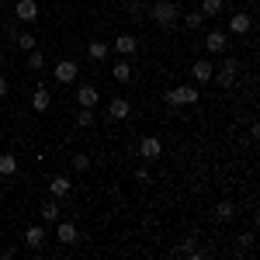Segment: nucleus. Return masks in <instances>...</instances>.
<instances>
[{
  "mask_svg": "<svg viewBox=\"0 0 260 260\" xmlns=\"http://www.w3.org/2000/svg\"><path fill=\"white\" fill-rule=\"evenodd\" d=\"M56 240H59L62 246H70V243L80 240V233H77V225H73V222H59V229H56Z\"/></svg>",
  "mask_w": 260,
  "mask_h": 260,
  "instance_id": "9b49d317",
  "label": "nucleus"
},
{
  "mask_svg": "<svg viewBox=\"0 0 260 260\" xmlns=\"http://www.w3.org/2000/svg\"><path fill=\"white\" fill-rule=\"evenodd\" d=\"M250 28H253V18H250L246 11H240V14L229 18V35H246Z\"/></svg>",
  "mask_w": 260,
  "mask_h": 260,
  "instance_id": "6e6552de",
  "label": "nucleus"
},
{
  "mask_svg": "<svg viewBox=\"0 0 260 260\" xmlns=\"http://www.w3.org/2000/svg\"><path fill=\"white\" fill-rule=\"evenodd\" d=\"M139 49V39H132V35H118L115 39V52H121V56H132Z\"/></svg>",
  "mask_w": 260,
  "mask_h": 260,
  "instance_id": "dca6fc26",
  "label": "nucleus"
},
{
  "mask_svg": "<svg viewBox=\"0 0 260 260\" xmlns=\"http://www.w3.org/2000/svg\"><path fill=\"white\" fill-rule=\"evenodd\" d=\"M163 98H167V104H170V108H184V104H198L201 94H198V87H191V83H180V87H170Z\"/></svg>",
  "mask_w": 260,
  "mask_h": 260,
  "instance_id": "f03ea898",
  "label": "nucleus"
},
{
  "mask_svg": "<svg viewBox=\"0 0 260 260\" xmlns=\"http://www.w3.org/2000/svg\"><path fill=\"white\" fill-rule=\"evenodd\" d=\"M87 167H90V160H87L83 153H77V156H73V170H77V174H83Z\"/></svg>",
  "mask_w": 260,
  "mask_h": 260,
  "instance_id": "cd10ccee",
  "label": "nucleus"
},
{
  "mask_svg": "<svg viewBox=\"0 0 260 260\" xmlns=\"http://www.w3.org/2000/svg\"><path fill=\"white\" fill-rule=\"evenodd\" d=\"M136 180H139V184H149L153 177H149V170H146V167H139V170H136Z\"/></svg>",
  "mask_w": 260,
  "mask_h": 260,
  "instance_id": "c756f323",
  "label": "nucleus"
},
{
  "mask_svg": "<svg viewBox=\"0 0 260 260\" xmlns=\"http://www.w3.org/2000/svg\"><path fill=\"white\" fill-rule=\"evenodd\" d=\"M205 49H208L212 56H222V52L229 49V31H212V35L205 39Z\"/></svg>",
  "mask_w": 260,
  "mask_h": 260,
  "instance_id": "423d86ee",
  "label": "nucleus"
},
{
  "mask_svg": "<svg viewBox=\"0 0 260 260\" xmlns=\"http://www.w3.org/2000/svg\"><path fill=\"white\" fill-rule=\"evenodd\" d=\"M42 66H45V56H42L39 49H31V52H28V70H35V73H39Z\"/></svg>",
  "mask_w": 260,
  "mask_h": 260,
  "instance_id": "a878e982",
  "label": "nucleus"
},
{
  "mask_svg": "<svg viewBox=\"0 0 260 260\" xmlns=\"http://www.w3.org/2000/svg\"><path fill=\"white\" fill-rule=\"evenodd\" d=\"M250 246H253V233H240V243H236V257H243Z\"/></svg>",
  "mask_w": 260,
  "mask_h": 260,
  "instance_id": "bb28decb",
  "label": "nucleus"
},
{
  "mask_svg": "<svg viewBox=\"0 0 260 260\" xmlns=\"http://www.w3.org/2000/svg\"><path fill=\"white\" fill-rule=\"evenodd\" d=\"M139 156L146 163H149V160H160V156H163V142L156 139V136H146V139L139 142Z\"/></svg>",
  "mask_w": 260,
  "mask_h": 260,
  "instance_id": "20e7f679",
  "label": "nucleus"
},
{
  "mask_svg": "<svg viewBox=\"0 0 260 260\" xmlns=\"http://www.w3.org/2000/svg\"><path fill=\"white\" fill-rule=\"evenodd\" d=\"M0 98H7V80L0 77Z\"/></svg>",
  "mask_w": 260,
  "mask_h": 260,
  "instance_id": "7c9ffc66",
  "label": "nucleus"
},
{
  "mask_svg": "<svg viewBox=\"0 0 260 260\" xmlns=\"http://www.w3.org/2000/svg\"><path fill=\"white\" fill-rule=\"evenodd\" d=\"M215 219L219 222H233L236 219V205H233V201H219V205H215Z\"/></svg>",
  "mask_w": 260,
  "mask_h": 260,
  "instance_id": "6ab92c4d",
  "label": "nucleus"
},
{
  "mask_svg": "<svg viewBox=\"0 0 260 260\" xmlns=\"http://www.w3.org/2000/svg\"><path fill=\"white\" fill-rule=\"evenodd\" d=\"M52 73H56V80H59V83H73V80H77V73H80V66H77L73 59H59Z\"/></svg>",
  "mask_w": 260,
  "mask_h": 260,
  "instance_id": "39448f33",
  "label": "nucleus"
},
{
  "mask_svg": "<svg viewBox=\"0 0 260 260\" xmlns=\"http://www.w3.org/2000/svg\"><path fill=\"white\" fill-rule=\"evenodd\" d=\"M111 77H115L118 83H128V80H132V66H128V59L115 62V70H111Z\"/></svg>",
  "mask_w": 260,
  "mask_h": 260,
  "instance_id": "412c9836",
  "label": "nucleus"
},
{
  "mask_svg": "<svg viewBox=\"0 0 260 260\" xmlns=\"http://www.w3.org/2000/svg\"><path fill=\"white\" fill-rule=\"evenodd\" d=\"M0 4H4V0H0Z\"/></svg>",
  "mask_w": 260,
  "mask_h": 260,
  "instance_id": "473e14b6",
  "label": "nucleus"
},
{
  "mask_svg": "<svg viewBox=\"0 0 260 260\" xmlns=\"http://www.w3.org/2000/svg\"><path fill=\"white\" fill-rule=\"evenodd\" d=\"M24 243H28L31 250H42V243H45V225H28V229H24Z\"/></svg>",
  "mask_w": 260,
  "mask_h": 260,
  "instance_id": "f8f14e48",
  "label": "nucleus"
},
{
  "mask_svg": "<svg viewBox=\"0 0 260 260\" xmlns=\"http://www.w3.org/2000/svg\"><path fill=\"white\" fill-rule=\"evenodd\" d=\"M94 121H98V115H94V108H80V115H77V125H80V128H90Z\"/></svg>",
  "mask_w": 260,
  "mask_h": 260,
  "instance_id": "393cba45",
  "label": "nucleus"
},
{
  "mask_svg": "<svg viewBox=\"0 0 260 260\" xmlns=\"http://www.w3.org/2000/svg\"><path fill=\"white\" fill-rule=\"evenodd\" d=\"M149 18L156 21L160 28H174L180 21V7L174 4V0H156L153 7H149Z\"/></svg>",
  "mask_w": 260,
  "mask_h": 260,
  "instance_id": "f257e3e1",
  "label": "nucleus"
},
{
  "mask_svg": "<svg viewBox=\"0 0 260 260\" xmlns=\"http://www.w3.org/2000/svg\"><path fill=\"white\" fill-rule=\"evenodd\" d=\"M205 18H215V14H222V0H201V7H198Z\"/></svg>",
  "mask_w": 260,
  "mask_h": 260,
  "instance_id": "4be33fe9",
  "label": "nucleus"
},
{
  "mask_svg": "<svg viewBox=\"0 0 260 260\" xmlns=\"http://www.w3.org/2000/svg\"><path fill=\"white\" fill-rule=\"evenodd\" d=\"M108 115L115 121H125L128 115H132V104H128V98H111L108 101Z\"/></svg>",
  "mask_w": 260,
  "mask_h": 260,
  "instance_id": "0eeeda50",
  "label": "nucleus"
},
{
  "mask_svg": "<svg viewBox=\"0 0 260 260\" xmlns=\"http://www.w3.org/2000/svg\"><path fill=\"white\" fill-rule=\"evenodd\" d=\"M39 18V4L35 0H18V21H35Z\"/></svg>",
  "mask_w": 260,
  "mask_h": 260,
  "instance_id": "2eb2a0df",
  "label": "nucleus"
},
{
  "mask_svg": "<svg viewBox=\"0 0 260 260\" xmlns=\"http://www.w3.org/2000/svg\"><path fill=\"white\" fill-rule=\"evenodd\" d=\"M18 174V156L14 153H0V177H14Z\"/></svg>",
  "mask_w": 260,
  "mask_h": 260,
  "instance_id": "f3484780",
  "label": "nucleus"
},
{
  "mask_svg": "<svg viewBox=\"0 0 260 260\" xmlns=\"http://www.w3.org/2000/svg\"><path fill=\"white\" fill-rule=\"evenodd\" d=\"M191 73H194V80H198V83H208V80H212V73H215V66H212V59H198L194 66H191Z\"/></svg>",
  "mask_w": 260,
  "mask_h": 260,
  "instance_id": "ddd939ff",
  "label": "nucleus"
},
{
  "mask_svg": "<svg viewBox=\"0 0 260 260\" xmlns=\"http://www.w3.org/2000/svg\"><path fill=\"white\" fill-rule=\"evenodd\" d=\"M236 73H240V62H236V59H225L212 77L219 80V87H233V83H236Z\"/></svg>",
  "mask_w": 260,
  "mask_h": 260,
  "instance_id": "7ed1b4c3",
  "label": "nucleus"
},
{
  "mask_svg": "<svg viewBox=\"0 0 260 260\" xmlns=\"http://www.w3.org/2000/svg\"><path fill=\"white\" fill-rule=\"evenodd\" d=\"M180 18H184V28H191V31H194V28H201L205 14H201V11H187V14H180Z\"/></svg>",
  "mask_w": 260,
  "mask_h": 260,
  "instance_id": "5701e85b",
  "label": "nucleus"
},
{
  "mask_svg": "<svg viewBox=\"0 0 260 260\" xmlns=\"http://www.w3.org/2000/svg\"><path fill=\"white\" fill-rule=\"evenodd\" d=\"M49 191H52V198H62V194H70V191H73V180L59 174V177L49 180Z\"/></svg>",
  "mask_w": 260,
  "mask_h": 260,
  "instance_id": "4468645a",
  "label": "nucleus"
},
{
  "mask_svg": "<svg viewBox=\"0 0 260 260\" xmlns=\"http://www.w3.org/2000/svg\"><path fill=\"white\" fill-rule=\"evenodd\" d=\"M77 101H80V108H98V87H90V83H83V87H77Z\"/></svg>",
  "mask_w": 260,
  "mask_h": 260,
  "instance_id": "1a4fd4ad",
  "label": "nucleus"
},
{
  "mask_svg": "<svg viewBox=\"0 0 260 260\" xmlns=\"http://www.w3.org/2000/svg\"><path fill=\"white\" fill-rule=\"evenodd\" d=\"M14 42H18V49H24V52H31V49H35V35H31V31H18Z\"/></svg>",
  "mask_w": 260,
  "mask_h": 260,
  "instance_id": "b1692460",
  "label": "nucleus"
},
{
  "mask_svg": "<svg viewBox=\"0 0 260 260\" xmlns=\"http://www.w3.org/2000/svg\"><path fill=\"white\" fill-rule=\"evenodd\" d=\"M125 14H128V18H136V21H139V18H142V4H136V0H132V4L125 7Z\"/></svg>",
  "mask_w": 260,
  "mask_h": 260,
  "instance_id": "c85d7f7f",
  "label": "nucleus"
},
{
  "mask_svg": "<svg viewBox=\"0 0 260 260\" xmlns=\"http://www.w3.org/2000/svg\"><path fill=\"white\" fill-rule=\"evenodd\" d=\"M0 66H4V56H0Z\"/></svg>",
  "mask_w": 260,
  "mask_h": 260,
  "instance_id": "2f4dec72",
  "label": "nucleus"
},
{
  "mask_svg": "<svg viewBox=\"0 0 260 260\" xmlns=\"http://www.w3.org/2000/svg\"><path fill=\"white\" fill-rule=\"evenodd\" d=\"M108 52H111L108 42H90V45H87V56H90L94 62H104V59H108Z\"/></svg>",
  "mask_w": 260,
  "mask_h": 260,
  "instance_id": "a211bd4d",
  "label": "nucleus"
},
{
  "mask_svg": "<svg viewBox=\"0 0 260 260\" xmlns=\"http://www.w3.org/2000/svg\"><path fill=\"white\" fill-rule=\"evenodd\" d=\"M49 104H52V94H49V90H45V83H42V87H35V94H31V111H49Z\"/></svg>",
  "mask_w": 260,
  "mask_h": 260,
  "instance_id": "9d476101",
  "label": "nucleus"
},
{
  "mask_svg": "<svg viewBox=\"0 0 260 260\" xmlns=\"http://www.w3.org/2000/svg\"><path fill=\"white\" fill-rule=\"evenodd\" d=\"M39 212H42V222H45V225L59 222V205H56V201H45V205H42Z\"/></svg>",
  "mask_w": 260,
  "mask_h": 260,
  "instance_id": "aec40b11",
  "label": "nucleus"
}]
</instances>
